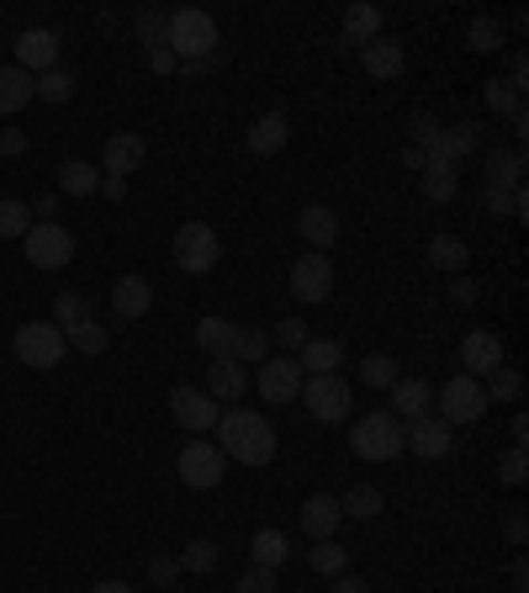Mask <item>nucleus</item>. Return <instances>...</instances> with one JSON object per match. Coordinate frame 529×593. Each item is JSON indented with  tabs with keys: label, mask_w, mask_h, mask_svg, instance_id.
<instances>
[{
	"label": "nucleus",
	"mask_w": 529,
	"mask_h": 593,
	"mask_svg": "<svg viewBox=\"0 0 529 593\" xmlns=\"http://www.w3.org/2000/svg\"><path fill=\"white\" fill-rule=\"evenodd\" d=\"M217 451L239 467H270L276 461V425L255 408H228L217 419Z\"/></svg>",
	"instance_id": "1"
},
{
	"label": "nucleus",
	"mask_w": 529,
	"mask_h": 593,
	"mask_svg": "<svg viewBox=\"0 0 529 593\" xmlns=\"http://www.w3.org/2000/svg\"><path fill=\"white\" fill-rule=\"evenodd\" d=\"M165 48L191 64V59H217V22L201 11V6H180L165 17Z\"/></svg>",
	"instance_id": "2"
},
{
	"label": "nucleus",
	"mask_w": 529,
	"mask_h": 593,
	"mask_svg": "<svg viewBox=\"0 0 529 593\" xmlns=\"http://www.w3.org/2000/svg\"><path fill=\"white\" fill-rule=\"evenodd\" d=\"M350 451L361 461H397L403 456V419L386 413V408H371L350 425Z\"/></svg>",
	"instance_id": "3"
},
{
	"label": "nucleus",
	"mask_w": 529,
	"mask_h": 593,
	"mask_svg": "<svg viewBox=\"0 0 529 593\" xmlns=\"http://www.w3.org/2000/svg\"><path fill=\"white\" fill-rule=\"evenodd\" d=\"M434 408H439L434 419H445V425L456 429V425H477L492 403H487V387H481L477 377H466V371H460V377H450L439 392H434Z\"/></svg>",
	"instance_id": "4"
},
{
	"label": "nucleus",
	"mask_w": 529,
	"mask_h": 593,
	"mask_svg": "<svg viewBox=\"0 0 529 593\" xmlns=\"http://www.w3.org/2000/svg\"><path fill=\"white\" fill-rule=\"evenodd\" d=\"M11 350H17V360L32 366V371H53L59 360L70 356V345H64V329H59V324H22L17 339H11Z\"/></svg>",
	"instance_id": "5"
},
{
	"label": "nucleus",
	"mask_w": 529,
	"mask_h": 593,
	"mask_svg": "<svg viewBox=\"0 0 529 593\" xmlns=\"http://www.w3.org/2000/svg\"><path fill=\"white\" fill-rule=\"evenodd\" d=\"M22 249L32 260V270H64L74 260V234L64 223H32L22 234Z\"/></svg>",
	"instance_id": "6"
},
{
	"label": "nucleus",
	"mask_w": 529,
	"mask_h": 593,
	"mask_svg": "<svg viewBox=\"0 0 529 593\" xmlns=\"http://www.w3.org/2000/svg\"><path fill=\"white\" fill-rule=\"evenodd\" d=\"M217 260H222V244H217L212 223H180V234H175V265H180L186 276H207V270H217Z\"/></svg>",
	"instance_id": "7"
},
{
	"label": "nucleus",
	"mask_w": 529,
	"mask_h": 593,
	"mask_svg": "<svg viewBox=\"0 0 529 593\" xmlns=\"http://www.w3.org/2000/svg\"><path fill=\"white\" fill-rule=\"evenodd\" d=\"M302 403L313 413V425H344L350 408H355V392L344 377H308L302 381Z\"/></svg>",
	"instance_id": "8"
},
{
	"label": "nucleus",
	"mask_w": 529,
	"mask_h": 593,
	"mask_svg": "<svg viewBox=\"0 0 529 593\" xmlns=\"http://www.w3.org/2000/svg\"><path fill=\"white\" fill-rule=\"evenodd\" d=\"M175 472H180V482H186V488H196V493H212L217 482L228 477V456L217 451L212 440H201V434H196L191 446L175 456Z\"/></svg>",
	"instance_id": "9"
},
{
	"label": "nucleus",
	"mask_w": 529,
	"mask_h": 593,
	"mask_svg": "<svg viewBox=\"0 0 529 593\" xmlns=\"http://www.w3.org/2000/svg\"><path fill=\"white\" fill-rule=\"evenodd\" d=\"M302 366H297V356H270L260 360V371H255V392H260L264 403H291V398H302Z\"/></svg>",
	"instance_id": "10"
},
{
	"label": "nucleus",
	"mask_w": 529,
	"mask_h": 593,
	"mask_svg": "<svg viewBox=\"0 0 529 593\" xmlns=\"http://www.w3.org/2000/svg\"><path fill=\"white\" fill-rule=\"evenodd\" d=\"M169 413H175L180 429L207 434V429H217V419H222V403H212L207 387H175V392H169Z\"/></svg>",
	"instance_id": "11"
},
{
	"label": "nucleus",
	"mask_w": 529,
	"mask_h": 593,
	"mask_svg": "<svg viewBox=\"0 0 529 593\" xmlns=\"http://www.w3.org/2000/svg\"><path fill=\"white\" fill-rule=\"evenodd\" d=\"M403 451L424 456V461H445V456L456 451V429L445 425V419H434V413H424V419L403 425Z\"/></svg>",
	"instance_id": "12"
},
{
	"label": "nucleus",
	"mask_w": 529,
	"mask_h": 593,
	"mask_svg": "<svg viewBox=\"0 0 529 593\" xmlns=\"http://www.w3.org/2000/svg\"><path fill=\"white\" fill-rule=\"evenodd\" d=\"M291 297H302V303H329L334 297V260L329 255H297L291 265Z\"/></svg>",
	"instance_id": "13"
},
{
	"label": "nucleus",
	"mask_w": 529,
	"mask_h": 593,
	"mask_svg": "<svg viewBox=\"0 0 529 593\" xmlns=\"http://www.w3.org/2000/svg\"><path fill=\"white\" fill-rule=\"evenodd\" d=\"M498 366H508V356H504V339L492 329H471L460 339V371H466V377L487 381Z\"/></svg>",
	"instance_id": "14"
},
{
	"label": "nucleus",
	"mask_w": 529,
	"mask_h": 593,
	"mask_svg": "<svg viewBox=\"0 0 529 593\" xmlns=\"http://www.w3.org/2000/svg\"><path fill=\"white\" fill-rule=\"evenodd\" d=\"M17 70L27 74L59 70V38H53L49 27H27L22 38H17Z\"/></svg>",
	"instance_id": "15"
},
{
	"label": "nucleus",
	"mask_w": 529,
	"mask_h": 593,
	"mask_svg": "<svg viewBox=\"0 0 529 593\" xmlns=\"http://www.w3.org/2000/svg\"><path fill=\"white\" fill-rule=\"evenodd\" d=\"M196 345L207 360H234V345H239V324H228L222 313H201L196 318Z\"/></svg>",
	"instance_id": "16"
},
{
	"label": "nucleus",
	"mask_w": 529,
	"mask_h": 593,
	"mask_svg": "<svg viewBox=\"0 0 529 593\" xmlns=\"http://www.w3.org/2000/svg\"><path fill=\"white\" fill-rule=\"evenodd\" d=\"M361 70L371 74V80H397V74L408 70V53H403V43L397 38H371V43L361 48Z\"/></svg>",
	"instance_id": "17"
},
{
	"label": "nucleus",
	"mask_w": 529,
	"mask_h": 593,
	"mask_svg": "<svg viewBox=\"0 0 529 593\" xmlns=\"http://www.w3.org/2000/svg\"><path fill=\"white\" fill-rule=\"evenodd\" d=\"M144 154H148V139H144V133H112V139H106V154H101V170L127 181L133 170L144 165Z\"/></svg>",
	"instance_id": "18"
},
{
	"label": "nucleus",
	"mask_w": 529,
	"mask_h": 593,
	"mask_svg": "<svg viewBox=\"0 0 529 593\" xmlns=\"http://www.w3.org/2000/svg\"><path fill=\"white\" fill-rule=\"evenodd\" d=\"M434 408V387L429 381H418V377H397L392 381V408L386 413H397L403 425H413V419H424Z\"/></svg>",
	"instance_id": "19"
},
{
	"label": "nucleus",
	"mask_w": 529,
	"mask_h": 593,
	"mask_svg": "<svg viewBox=\"0 0 529 593\" xmlns=\"http://www.w3.org/2000/svg\"><path fill=\"white\" fill-rule=\"evenodd\" d=\"M297 234L308 238L318 255H329V249H334V238H339V213L334 207H323V202H313V207H302V213H297Z\"/></svg>",
	"instance_id": "20"
},
{
	"label": "nucleus",
	"mask_w": 529,
	"mask_h": 593,
	"mask_svg": "<svg viewBox=\"0 0 529 593\" xmlns=\"http://www.w3.org/2000/svg\"><path fill=\"white\" fill-rule=\"evenodd\" d=\"M297 366H302V377H339L344 339H308V345L297 350Z\"/></svg>",
	"instance_id": "21"
},
{
	"label": "nucleus",
	"mask_w": 529,
	"mask_h": 593,
	"mask_svg": "<svg viewBox=\"0 0 529 593\" xmlns=\"http://www.w3.org/2000/svg\"><path fill=\"white\" fill-rule=\"evenodd\" d=\"M339 524H344V514H339L334 493H313V499L302 503V530H308V541H334Z\"/></svg>",
	"instance_id": "22"
},
{
	"label": "nucleus",
	"mask_w": 529,
	"mask_h": 593,
	"mask_svg": "<svg viewBox=\"0 0 529 593\" xmlns=\"http://www.w3.org/2000/svg\"><path fill=\"white\" fill-rule=\"evenodd\" d=\"M243 387H249V366H239V360H212V366H207V392H212V403H239Z\"/></svg>",
	"instance_id": "23"
},
{
	"label": "nucleus",
	"mask_w": 529,
	"mask_h": 593,
	"mask_svg": "<svg viewBox=\"0 0 529 593\" xmlns=\"http://www.w3.org/2000/svg\"><path fill=\"white\" fill-rule=\"evenodd\" d=\"M291 139V122L287 112H264V117H255V127L243 133V143H249V154H281Z\"/></svg>",
	"instance_id": "24"
},
{
	"label": "nucleus",
	"mask_w": 529,
	"mask_h": 593,
	"mask_svg": "<svg viewBox=\"0 0 529 593\" xmlns=\"http://www.w3.org/2000/svg\"><path fill=\"white\" fill-rule=\"evenodd\" d=\"M148 308H154V286H148L144 276H117V286H112V313H117V318H144Z\"/></svg>",
	"instance_id": "25"
},
{
	"label": "nucleus",
	"mask_w": 529,
	"mask_h": 593,
	"mask_svg": "<svg viewBox=\"0 0 529 593\" xmlns=\"http://www.w3.org/2000/svg\"><path fill=\"white\" fill-rule=\"evenodd\" d=\"M424 260H429L434 270H445V276H466L471 249H466V238H456V234H434L429 249H424Z\"/></svg>",
	"instance_id": "26"
},
{
	"label": "nucleus",
	"mask_w": 529,
	"mask_h": 593,
	"mask_svg": "<svg viewBox=\"0 0 529 593\" xmlns=\"http://www.w3.org/2000/svg\"><path fill=\"white\" fill-rule=\"evenodd\" d=\"M481 160H487V186H519L525 181V149L519 143L514 149H487Z\"/></svg>",
	"instance_id": "27"
},
{
	"label": "nucleus",
	"mask_w": 529,
	"mask_h": 593,
	"mask_svg": "<svg viewBox=\"0 0 529 593\" xmlns=\"http://www.w3.org/2000/svg\"><path fill=\"white\" fill-rule=\"evenodd\" d=\"M481 154V122H456V127H445V160L450 165H471Z\"/></svg>",
	"instance_id": "28"
},
{
	"label": "nucleus",
	"mask_w": 529,
	"mask_h": 593,
	"mask_svg": "<svg viewBox=\"0 0 529 593\" xmlns=\"http://www.w3.org/2000/svg\"><path fill=\"white\" fill-rule=\"evenodd\" d=\"M22 106H32V74L6 64L0 70V117H17Z\"/></svg>",
	"instance_id": "29"
},
{
	"label": "nucleus",
	"mask_w": 529,
	"mask_h": 593,
	"mask_svg": "<svg viewBox=\"0 0 529 593\" xmlns=\"http://www.w3.org/2000/svg\"><path fill=\"white\" fill-rule=\"evenodd\" d=\"M371 38H382V11L371 6V0H355L350 11H344V43H371Z\"/></svg>",
	"instance_id": "30"
},
{
	"label": "nucleus",
	"mask_w": 529,
	"mask_h": 593,
	"mask_svg": "<svg viewBox=\"0 0 529 593\" xmlns=\"http://www.w3.org/2000/svg\"><path fill=\"white\" fill-rule=\"evenodd\" d=\"M418 186H424V196H429L434 207H445V202H456L460 170L456 165H424L418 170Z\"/></svg>",
	"instance_id": "31"
},
{
	"label": "nucleus",
	"mask_w": 529,
	"mask_h": 593,
	"mask_svg": "<svg viewBox=\"0 0 529 593\" xmlns=\"http://www.w3.org/2000/svg\"><path fill=\"white\" fill-rule=\"evenodd\" d=\"M101 191V170L85 160H64L59 165V196H96Z\"/></svg>",
	"instance_id": "32"
},
{
	"label": "nucleus",
	"mask_w": 529,
	"mask_h": 593,
	"mask_svg": "<svg viewBox=\"0 0 529 593\" xmlns=\"http://www.w3.org/2000/svg\"><path fill=\"white\" fill-rule=\"evenodd\" d=\"M382 509H386L382 488H371V482H355V488L339 499V514H344V520H376Z\"/></svg>",
	"instance_id": "33"
},
{
	"label": "nucleus",
	"mask_w": 529,
	"mask_h": 593,
	"mask_svg": "<svg viewBox=\"0 0 529 593\" xmlns=\"http://www.w3.org/2000/svg\"><path fill=\"white\" fill-rule=\"evenodd\" d=\"M249 556H255V568H287V556H291V546H287V535L281 530H255V541H249Z\"/></svg>",
	"instance_id": "34"
},
{
	"label": "nucleus",
	"mask_w": 529,
	"mask_h": 593,
	"mask_svg": "<svg viewBox=\"0 0 529 593\" xmlns=\"http://www.w3.org/2000/svg\"><path fill=\"white\" fill-rule=\"evenodd\" d=\"M32 101H49V106H64V101H74V74L59 64V70L49 74H32Z\"/></svg>",
	"instance_id": "35"
},
{
	"label": "nucleus",
	"mask_w": 529,
	"mask_h": 593,
	"mask_svg": "<svg viewBox=\"0 0 529 593\" xmlns=\"http://www.w3.org/2000/svg\"><path fill=\"white\" fill-rule=\"evenodd\" d=\"M64 345H70L74 356H101L112 339H106V324H96V318H85V324H74V329H64Z\"/></svg>",
	"instance_id": "36"
},
{
	"label": "nucleus",
	"mask_w": 529,
	"mask_h": 593,
	"mask_svg": "<svg viewBox=\"0 0 529 593\" xmlns=\"http://www.w3.org/2000/svg\"><path fill=\"white\" fill-rule=\"evenodd\" d=\"M481 387H487V403H519V398H525V377H519L514 366H498Z\"/></svg>",
	"instance_id": "37"
},
{
	"label": "nucleus",
	"mask_w": 529,
	"mask_h": 593,
	"mask_svg": "<svg viewBox=\"0 0 529 593\" xmlns=\"http://www.w3.org/2000/svg\"><path fill=\"white\" fill-rule=\"evenodd\" d=\"M344 562H350V551L339 546V541H313V551H308V568H313L318 577H339Z\"/></svg>",
	"instance_id": "38"
},
{
	"label": "nucleus",
	"mask_w": 529,
	"mask_h": 593,
	"mask_svg": "<svg viewBox=\"0 0 529 593\" xmlns=\"http://www.w3.org/2000/svg\"><path fill=\"white\" fill-rule=\"evenodd\" d=\"M32 228V207L22 196H0V238H22Z\"/></svg>",
	"instance_id": "39"
},
{
	"label": "nucleus",
	"mask_w": 529,
	"mask_h": 593,
	"mask_svg": "<svg viewBox=\"0 0 529 593\" xmlns=\"http://www.w3.org/2000/svg\"><path fill=\"white\" fill-rule=\"evenodd\" d=\"M234 360H239V366H260V360H270V329H239Z\"/></svg>",
	"instance_id": "40"
},
{
	"label": "nucleus",
	"mask_w": 529,
	"mask_h": 593,
	"mask_svg": "<svg viewBox=\"0 0 529 593\" xmlns=\"http://www.w3.org/2000/svg\"><path fill=\"white\" fill-rule=\"evenodd\" d=\"M403 377V371H397V360L392 356H365L361 360V381L365 387H376V392H392V381Z\"/></svg>",
	"instance_id": "41"
},
{
	"label": "nucleus",
	"mask_w": 529,
	"mask_h": 593,
	"mask_svg": "<svg viewBox=\"0 0 529 593\" xmlns=\"http://www.w3.org/2000/svg\"><path fill=\"white\" fill-rule=\"evenodd\" d=\"M85 318H91V303H85L80 292H59V297H53V324H59V329H74V324H85Z\"/></svg>",
	"instance_id": "42"
},
{
	"label": "nucleus",
	"mask_w": 529,
	"mask_h": 593,
	"mask_svg": "<svg viewBox=\"0 0 529 593\" xmlns=\"http://www.w3.org/2000/svg\"><path fill=\"white\" fill-rule=\"evenodd\" d=\"M498 482H504V488H525V482H529V456H525V446H508V451L498 456Z\"/></svg>",
	"instance_id": "43"
},
{
	"label": "nucleus",
	"mask_w": 529,
	"mask_h": 593,
	"mask_svg": "<svg viewBox=\"0 0 529 593\" xmlns=\"http://www.w3.org/2000/svg\"><path fill=\"white\" fill-rule=\"evenodd\" d=\"M308 339H313V329H308V324H302V318H281V324H276V329H270V345H281V350H287V356H297V350H302V345H308Z\"/></svg>",
	"instance_id": "44"
},
{
	"label": "nucleus",
	"mask_w": 529,
	"mask_h": 593,
	"mask_svg": "<svg viewBox=\"0 0 529 593\" xmlns=\"http://www.w3.org/2000/svg\"><path fill=\"white\" fill-rule=\"evenodd\" d=\"M481 101H487V112H498V117H508V112H514V106H519L525 95L514 91L508 80H487V85H481Z\"/></svg>",
	"instance_id": "45"
},
{
	"label": "nucleus",
	"mask_w": 529,
	"mask_h": 593,
	"mask_svg": "<svg viewBox=\"0 0 529 593\" xmlns=\"http://www.w3.org/2000/svg\"><path fill=\"white\" fill-rule=\"evenodd\" d=\"M175 562H180V572H212L217 568V541H191Z\"/></svg>",
	"instance_id": "46"
},
{
	"label": "nucleus",
	"mask_w": 529,
	"mask_h": 593,
	"mask_svg": "<svg viewBox=\"0 0 529 593\" xmlns=\"http://www.w3.org/2000/svg\"><path fill=\"white\" fill-rule=\"evenodd\" d=\"M466 38H471V48H477V53H498V48H504V27L492 22V17H477Z\"/></svg>",
	"instance_id": "47"
},
{
	"label": "nucleus",
	"mask_w": 529,
	"mask_h": 593,
	"mask_svg": "<svg viewBox=\"0 0 529 593\" xmlns=\"http://www.w3.org/2000/svg\"><path fill=\"white\" fill-rule=\"evenodd\" d=\"M408 127H413V149H429V143L439 139V133H445L434 112H413V117H408Z\"/></svg>",
	"instance_id": "48"
},
{
	"label": "nucleus",
	"mask_w": 529,
	"mask_h": 593,
	"mask_svg": "<svg viewBox=\"0 0 529 593\" xmlns=\"http://www.w3.org/2000/svg\"><path fill=\"white\" fill-rule=\"evenodd\" d=\"M234 593H276V572H270V568H249L239 577V589H234Z\"/></svg>",
	"instance_id": "49"
},
{
	"label": "nucleus",
	"mask_w": 529,
	"mask_h": 593,
	"mask_svg": "<svg viewBox=\"0 0 529 593\" xmlns=\"http://www.w3.org/2000/svg\"><path fill=\"white\" fill-rule=\"evenodd\" d=\"M175 577H180V562H175V556H154V562H148V583H154V589H169Z\"/></svg>",
	"instance_id": "50"
},
{
	"label": "nucleus",
	"mask_w": 529,
	"mask_h": 593,
	"mask_svg": "<svg viewBox=\"0 0 529 593\" xmlns=\"http://www.w3.org/2000/svg\"><path fill=\"white\" fill-rule=\"evenodd\" d=\"M138 32H144L148 48H159V43H165V17H159L154 6H148V11H138Z\"/></svg>",
	"instance_id": "51"
},
{
	"label": "nucleus",
	"mask_w": 529,
	"mask_h": 593,
	"mask_svg": "<svg viewBox=\"0 0 529 593\" xmlns=\"http://www.w3.org/2000/svg\"><path fill=\"white\" fill-rule=\"evenodd\" d=\"M519 186H525V181H519ZM487 213L514 217V186H487Z\"/></svg>",
	"instance_id": "52"
},
{
	"label": "nucleus",
	"mask_w": 529,
	"mask_h": 593,
	"mask_svg": "<svg viewBox=\"0 0 529 593\" xmlns=\"http://www.w3.org/2000/svg\"><path fill=\"white\" fill-rule=\"evenodd\" d=\"M445 297H450L456 308H471V303H477V282H471V276H450V292H445Z\"/></svg>",
	"instance_id": "53"
},
{
	"label": "nucleus",
	"mask_w": 529,
	"mask_h": 593,
	"mask_svg": "<svg viewBox=\"0 0 529 593\" xmlns=\"http://www.w3.org/2000/svg\"><path fill=\"white\" fill-rule=\"evenodd\" d=\"M27 149V133L22 127H0V160H17Z\"/></svg>",
	"instance_id": "54"
},
{
	"label": "nucleus",
	"mask_w": 529,
	"mask_h": 593,
	"mask_svg": "<svg viewBox=\"0 0 529 593\" xmlns=\"http://www.w3.org/2000/svg\"><path fill=\"white\" fill-rule=\"evenodd\" d=\"M329 593H371V583L355 572H339V577H329Z\"/></svg>",
	"instance_id": "55"
},
{
	"label": "nucleus",
	"mask_w": 529,
	"mask_h": 593,
	"mask_svg": "<svg viewBox=\"0 0 529 593\" xmlns=\"http://www.w3.org/2000/svg\"><path fill=\"white\" fill-rule=\"evenodd\" d=\"M175 64H180V59H175V53H169L165 43L148 48V70H154V74H175Z\"/></svg>",
	"instance_id": "56"
},
{
	"label": "nucleus",
	"mask_w": 529,
	"mask_h": 593,
	"mask_svg": "<svg viewBox=\"0 0 529 593\" xmlns=\"http://www.w3.org/2000/svg\"><path fill=\"white\" fill-rule=\"evenodd\" d=\"M27 207H32V223H53V213H59V191H49V196H38V202H27Z\"/></svg>",
	"instance_id": "57"
},
{
	"label": "nucleus",
	"mask_w": 529,
	"mask_h": 593,
	"mask_svg": "<svg viewBox=\"0 0 529 593\" xmlns=\"http://www.w3.org/2000/svg\"><path fill=\"white\" fill-rule=\"evenodd\" d=\"M504 535H508V546H514V551H525V514H508Z\"/></svg>",
	"instance_id": "58"
},
{
	"label": "nucleus",
	"mask_w": 529,
	"mask_h": 593,
	"mask_svg": "<svg viewBox=\"0 0 529 593\" xmlns=\"http://www.w3.org/2000/svg\"><path fill=\"white\" fill-rule=\"evenodd\" d=\"M508 589L514 593H529V568H525V556L514 562V572H508Z\"/></svg>",
	"instance_id": "59"
},
{
	"label": "nucleus",
	"mask_w": 529,
	"mask_h": 593,
	"mask_svg": "<svg viewBox=\"0 0 529 593\" xmlns=\"http://www.w3.org/2000/svg\"><path fill=\"white\" fill-rule=\"evenodd\" d=\"M101 191H106L112 202H122V196H127V181H122V175H101Z\"/></svg>",
	"instance_id": "60"
},
{
	"label": "nucleus",
	"mask_w": 529,
	"mask_h": 593,
	"mask_svg": "<svg viewBox=\"0 0 529 593\" xmlns=\"http://www.w3.org/2000/svg\"><path fill=\"white\" fill-rule=\"evenodd\" d=\"M508 440H514V446H525V440H529V419H525V413L508 425Z\"/></svg>",
	"instance_id": "61"
},
{
	"label": "nucleus",
	"mask_w": 529,
	"mask_h": 593,
	"mask_svg": "<svg viewBox=\"0 0 529 593\" xmlns=\"http://www.w3.org/2000/svg\"><path fill=\"white\" fill-rule=\"evenodd\" d=\"M403 165H408V170H424V149H413V143H408V149H403Z\"/></svg>",
	"instance_id": "62"
},
{
	"label": "nucleus",
	"mask_w": 529,
	"mask_h": 593,
	"mask_svg": "<svg viewBox=\"0 0 529 593\" xmlns=\"http://www.w3.org/2000/svg\"><path fill=\"white\" fill-rule=\"evenodd\" d=\"M91 593H133V589H127V583H117V577H106V583H96Z\"/></svg>",
	"instance_id": "63"
}]
</instances>
